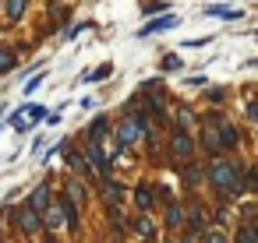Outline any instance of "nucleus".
Here are the masks:
<instances>
[{"label":"nucleus","instance_id":"f257e3e1","mask_svg":"<svg viewBox=\"0 0 258 243\" xmlns=\"http://www.w3.org/2000/svg\"><path fill=\"white\" fill-rule=\"evenodd\" d=\"M212 187L219 190V194H233V190H240V173H237V166L233 162H226V159H219L216 166H212Z\"/></svg>","mask_w":258,"mask_h":243},{"label":"nucleus","instance_id":"f03ea898","mask_svg":"<svg viewBox=\"0 0 258 243\" xmlns=\"http://www.w3.org/2000/svg\"><path fill=\"white\" fill-rule=\"evenodd\" d=\"M18 225H22V232H25V236H32V232L43 225V222H39V208H32V204H29V208H22V211H18Z\"/></svg>","mask_w":258,"mask_h":243},{"label":"nucleus","instance_id":"7ed1b4c3","mask_svg":"<svg viewBox=\"0 0 258 243\" xmlns=\"http://www.w3.org/2000/svg\"><path fill=\"white\" fill-rule=\"evenodd\" d=\"M202 141H205V148L209 152H219V148H226V141H223V131H219V124L212 120L205 131H202Z\"/></svg>","mask_w":258,"mask_h":243},{"label":"nucleus","instance_id":"20e7f679","mask_svg":"<svg viewBox=\"0 0 258 243\" xmlns=\"http://www.w3.org/2000/svg\"><path fill=\"white\" fill-rule=\"evenodd\" d=\"M46 225H50V229H60V225H68L64 201H57V204H46Z\"/></svg>","mask_w":258,"mask_h":243},{"label":"nucleus","instance_id":"39448f33","mask_svg":"<svg viewBox=\"0 0 258 243\" xmlns=\"http://www.w3.org/2000/svg\"><path fill=\"white\" fill-rule=\"evenodd\" d=\"M173 25H177V18H173V15H163V18H156V22H145L142 36H156V32H163V29H173Z\"/></svg>","mask_w":258,"mask_h":243},{"label":"nucleus","instance_id":"423d86ee","mask_svg":"<svg viewBox=\"0 0 258 243\" xmlns=\"http://www.w3.org/2000/svg\"><path fill=\"white\" fill-rule=\"evenodd\" d=\"M173 152H177L180 159H187V155L195 152V145H191V138H187V131H184V127L173 134Z\"/></svg>","mask_w":258,"mask_h":243},{"label":"nucleus","instance_id":"0eeeda50","mask_svg":"<svg viewBox=\"0 0 258 243\" xmlns=\"http://www.w3.org/2000/svg\"><path fill=\"white\" fill-rule=\"evenodd\" d=\"M32 208H39V211H46V204H50V187L46 183H39L36 190H32V201H29Z\"/></svg>","mask_w":258,"mask_h":243},{"label":"nucleus","instance_id":"6e6552de","mask_svg":"<svg viewBox=\"0 0 258 243\" xmlns=\"http://www.w3.org/2000/svg\"><path fill=\"white\" fill-rule=\"evenodd\" d=\"M25 4H29V0H8V18L18 22V18L25 15Z\"/></svg>","mask_w":258,"mask_h":243},{"label":"nucleus","instance_id":"1a4fd4ad","mask_svg":"<svg viewBox=\"0 0 258 243\" xmlns=\"http://www.w3.org/2000/svg\"><path fill=\"white\" fill-rule=\"evenodd\" d=\"M216 124H219V131H223V141H226V145H237V131H233L223 116H216Z\"/></svg>","mask_w":258,"mask_h":243},{"label":"nucleus","instance_id":"9d476101","mask_svg":"<svg viewBox=\"0 0 258 243\" xmlns=\"http://www.w3.org/2000/svg\"><path fill=\"white\" fill-rule=\"evenodd\" d=\"M68 197H71L75 204H85V190H82V183H78V180H71V183H68Z\"/></svg>","mask_w":258,"mask_h":243},{"label":"nucleus","instance_id":"9b49d317","mask_svg":"<svg viewBox=\"0 0 258 243\" xmlns=\"http://www.w3.org/2000/svg\"><path fill=\"white\" fill-rule=\"evenodd\" d=\"M135 201H138V208H152V187H138Z\"/></svg>","mask_w":258,"mask_h":243},{"label":"nucleus","instance_id":"f8f14e48","mask_svg":"<svg viewBox=\"0 0 258 243\" xmlns=\"http://www.w3.org/2000/svg\"><path fill=\"white\" fill-rule=\"evenodd\" d=\"M166 222H170L173 229H180V225H184V211H180L177 204H170V211H166Z\"/></svg>","mask_w":258,"mask_h":243},{"label":"nucleus","instance_id":"ddd939ff","mask_svg":"<svg viewBox=\"0 0 258 243\" xmlns=\"http://www.w3.org/2000/svg\"><path fill=\"white\" fill-rule=\"evenodd\" d=\"M135 229H138V236H145V239H152V236H156V225H152L149 218H138V222H135Z\"/></svg>","mask_w":258,"mask_h":243},{"label":"nucleus","instance_id":"4468645a","mask_svg":"<svg viewBox=\"0 0 258 243\" xmlns=\"http://www.w3.org/2000/svg\"><path fill=\"white\" fill-rule=\"evenodd\" d=\"M22 116H25L29 124H36V120H43V116H46V109H43V106H29V109H22Z\"/></svg>","mask_w":258,"mask_h":243},{"label":"nucleus","instance_id":"2eb2a0df","mask_svg":"<svg viewBox=\"0 0 258 243\" xmlns=\"http://www.w3.org/2000/svg\"><path fill=\"white\" fill-rule=\"evenodd\" d=\"M212 18H240V11H226V8H209Z\"/></svg>","mask_w":258,"mask_h":243},{"label":"nucleus","instance_id":"dca6fc26","mask_svg":"<svg viewBox=\"0 0 258 243\" xmlns=\"http://www.w3.org/2000/svg\"><path fill=\"white\" fill-rule=\"evenodd\" d=\"M163 11H166L163 0H152V4H145V15H163Z\"/></svg>","mask_w":258,"mask_h":243},{"label":"nucleus","instance_id":"f3484780","mask_svg":"<svg viewBox=\"0 0 258 243\" xmlns=\"http://www.w3.org/2000/svg\"><path fill=\"white\" fill-rule=\"evenodd\" d=\"M163 71H180V60H177V57H166V60H163Z\"/></svg>","mask_w":258,"mask_h":243},{"label":"nucleus","instance_id":"a211bd4d","mask_svg":"<svg viewBox=\"0 0 258 243\" xmlns=\"http://www.w3.org/2000/svg\"><path fill=\"white\" fill-rule=\"evenodd\" d=\"M43 78H46V74H36V78H32V81H29V85H25V92H29V95H32V92H36V88H39V85H43Z\"/></svg>","mask_w":258,"mask_h":243},{"label":"nucleus","instance_id":"6ab92c4d","mask_svg":"<svg viewBox=\"0 0 258 243\" xmlns=\"http://www.w3.org/2000/svg\"><path fill=\"white\" fill-rule=\"evenodd\" d=\"M240 239H244V243H251V239H258V225H251V229H244V232H240Z\"/></svg>","mask_w":258,"mask_h":243},{"label":"nucleus","instance_id":"aec40b11","mask_svg":"<svg viewBox=\"0 0 258 243\" xmlns=\"http://www.w3.org/2000/svg\"><path fill=\"white\" fill-rule=\"evenodd\" d=\"M11 67H15V60L8 53H0V71H11Z\"/></svg>","mask_w":258,"mask_h":243},{"label":"nucleus","instance_id":"412c9836","mask_svg":"<svg viewBox=\"0 0 258 243\" xmlns=\"http://www.w3.org/2000/svg\"><path fill=\"white\" fill-rule=\"evenodd\" d=\"M103 131H106V120H96V124H92V138H99Z\"/></svg>","mask_w":258,"mask_h":243},{"label":"nucleus","instance_id":"4be33fe9","mask_svg":"<svg viewBox=\"0 0 258 243\" xmlns=\"http://www.w3.org/2000/svg\"><path fill=\"white\" fill-rule=\"evenodd\" d=\"M71 169H75V173H85V162H82L78 155H71Z\"/></svg>","mask_w":258,"mask_h":243},{"label":"nucleus","instance_id":"5701e85b","mask_svg":"<svg viewBox=\"0 0 258 243\" xmlns=\"http://www.w3.org/2000/svg\"><path fill=\"white\" fill-rule=\"evenodd\" d=\"M106 74H110V64H106V67H99V71H96V74H92V81H103V78H106Z\"/></svg>","mask_w":258,"mask_h":243},{"label":"nucleus","instance_id":"b1692460","mask_svg":"<svg viewBox=\"0 0 258 243\" xmlns=\"http://www.w3.org/2000/svg\"><path fill=\"white\" fill-rule=\"evenodd\" d=\"M247 116H251V120H258V102H251V106H247Z\"/></svg>","mask_w":258,"mask_h":243}]
</instances>
